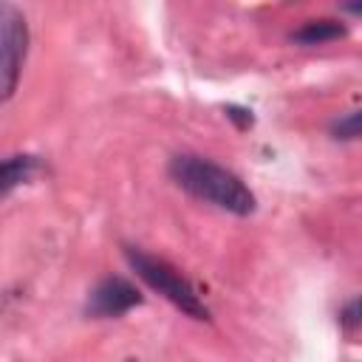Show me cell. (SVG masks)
<instances>
[{
  "label": "cell",
  "mask_w": 362,
  "mask_h": 362,
  "mask_svg": "<svg viewBox=\"0 0 362 362\" xmlns=\"http://www.w3.org/2000/svg\"><path fill=\"white\" fill-rule=\"evenodd\" d=\"M345 8H348L351 14H359V8H362V6H359V0H348V3H345Z\"/></svg>",
  "instance_id": "30bf717a"
},
{
  "label": "cell",
  "mask_w": 362,
  "mask_h": 362,
  "mask_svg": "<svg viewBox=\"0 0 362 362\" xmlns=\"http://www.w3.org/2000/svg\"><path fill=\"white\" fill-rule=\"evenodd\" d=\"M136 305H141V294L133 283H127L124 277H105L90 291L85 314L96 320H107V317H122Z\"/></svg>",
  "instance_id": "277c9868"
},
{
  "label": "cell",
  "mask_w": 362,
  "mask_h": 362,
  "mask_svg": "<svg viewBox=\"0 0 362 362\" xmlns=\"http://www.w3.org/2000/svg\"><path fill=\"white\" fill-rule=\"evenodd\" d=\"M345 34H348V28L342 23H337V20H311L303 28H297L291 34V40L294 42H303V45H322V42L339 40Z\"/></svg>",
  "instance_id": "8992f818"
},
{
  "label": "cell",
  "mask_w": 362,
  "mask_h": 362,
  "mask_svg": "<svg viewBox=\"0 0 362 362\" xmlns=\"http://www.w3.org/2000/svg\"><path fill=\"white\" fill-rule=\"evenodd\" d=\"M226 116L240 127V130H246V127H252V110H246V107H238V105H226Z\"/></svg>",
  "instance_id": "ba28073f"
},
{
  "label": "cell",
  "mask_w": 362,
  "mask_h": 362,
  "mask_svg": "<svg viewBox=\"0 0 362 362\" xmlns=\"http://www.w3.org/2000/svg\"><path fill=\"white\" fill-rule=\"evenodd\" d=\"M37 173V158L34 156H11L0 161V198L8 195L14 187L28 181Z\"/></svg>",
  "instance_id": "5b68a950"
},
{
  "label": "cell",
  "mask_w": 362,
  "mask_h": 362,
  "mask_svg": "<svg viewBox=\"0 0 362 362\" xmlns=\"http://www.w3.org/2000/svg\"><path fill=\"white\" fill-rule=\"evenodd\" d=\"M339 322H342L348 331H354V328L359 325V300H351V303L342 308V314H339Z\"/></svg>",
  "instance_id": "9c48e42d"
},
{
  "label": "cell",
  "mask_w": 362,
  "mask_h": 362,
  "mask_svg": "<svg viewBox=\"0 0 362 362\" xmlns=\"http://www.w3.org/2000/svg\"><path fill=\"white\" fill-rule=\"evenodd\" d=\"M25 51H28V23L14 3L0 0V102H6L17 90Z\"/></svg>",
  "instance_id": "3957f363"
},
{
  "label": "cell",
  "mask_w": 362,
  "mask_h": 362,
  "mask_svg": "<svg viewBox=\"0 0 362 362\" xmlns=\"http://www.w3.org/2000/svg\"><path fill=\"white\" fill-rule=\"evenodd\" d=\"M331 133H334V139H345V141H354V139L359 136V113H356V110H351L348 116H342L339 122H334Z\"/></svg>",
  "instance_id": "52a82bcc"
},
{
  "label": "cell",
  "mask_w": 362,
  "mask_h": 362,
  "mask_svg": "<svg viewBox=\"0 0 362 362\" xmlns=\"http://www.w3.org/2000/svg\"><path fill=\"white\" fill-rule=\"evenodd\" d=\"M124 257H127L130 269L153 291H158L161 297H167L175 308H181L192 320H209V308L204 305V300L195 294V288L189 286V280L178 269H173L167 260H161L156 255H147L144 249H133V246H124Z\"/></svg>",
  "instance_id": "7a4b0ae2"
},
{
  "label": "cell",
  "mask_w": 362,
  "mask_h": 362,
  "mask_svg": "<svg viewBox=\"0 0 362 362\" xmlns=\"http://www.w3.org/2000/svg\"><path fill=\"white\" fill-rule=\"evenodd\" d=\"M170 178L189 195L215 204L232 215H252L257 206L252 189L232 170L201 156H175L170 161Z\"/></svg>",
  "instance_id": "6da1fadb"
}]
</instances>
